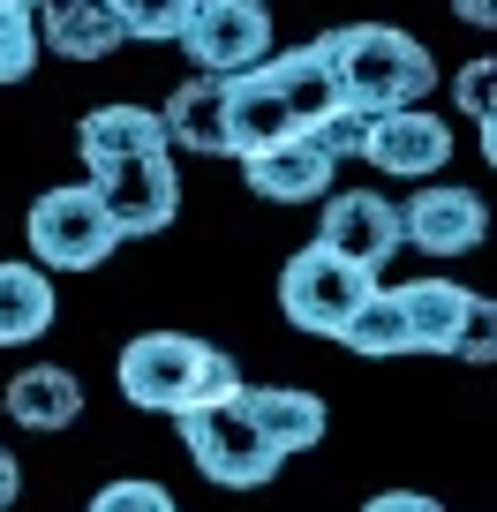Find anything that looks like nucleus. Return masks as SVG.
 I'll return each mask as SVG.
<instances>
[{"instance_id": "a211bd4d", "label": "nucleus", "mask_w": 497, "mask_h": 512, "mask_svg": "<svg viewBox=\"0 0 497 512\" xmlns=\"http://www.w3.org/2000/svg\"><path fill=\"white\" fill-rule=\"evenodd\" d=\"M159 121H166V144L226 159V76H189L174 98H166Z\"/></svg>"}, {"instance_id": "6e6552de", "label": "nucleus", "mask_w": 497, "mask_h": 512, "mask_svg": "<svg viewBox=\"0 0 497 512\" xmlns=\"http://www.w3.org/2000/svg\"><path fill=\"white\" fill-rule=\"evenodd\" d=\"M317 241L362 272H385L392 256H400V204L392 196H369V189H332L324 196V226Z\"/></svg>"}, {"instance_id": "412c9836", "label": "nucleus", "mask_w": 497, "mask_h": 512, "mask_svg": "<svg viewBox=\"0 0 497 512\" xmlns=\"http://www.w3.org/2000/svg\"><path fill=\"white\" fill-rule=\"evenodd\" d=\"M339 347L369 354V362H392V354H407V324H400V302H392V287H377L362 309H354L347 332H339Z\"/></svg>"}, {"instance_id": "0eeeda50", "label": "nucleus", "mask_w": 497, "mask_h": 512, "mask_svg": "<svg viewBox=\"0 0 497 512\" xmlns=\"http://www.w3.org/2000/svg\"><path fill=\"white\" fill-rule=\"evenodd\" d=\"M98 204H106L113 234H159V226H174L181 211V181H174V151H151V159H129V166H106V174H91Z\"/></svg>"}, {"instance_id": "9b49d317", "label": "nucleus", "mask_w": 497, "mask_h": 512, "mask_svg": "<svg viewBox=\"0 0 497 512\" xmlns=\"http://www.w3.org/2000/svg\"><path fill=\"white\" fill-rule=\"evenodd\" d=\"M332 174H339V159L317 151L309 136H287V144L241 159V181H249V196H264V204H324V196H332Z\"/></svg>"}, {"instance_id": "5701e85b", "label": "nucleus", "mask_w": 497, "mask_h": 512, "mask_svg": "<svg viewBox=\"0 0 497 512\" xmlns=\"http://www.w3.org/2000/svg\"><path fill=\"white\" fill-rule=\"evenodd\" d=\"M38 23L31 16H0V83H23L38 68Z\"/></svg>"}, {"instance_id": "4be33fe9", "label": "nucleus", "mask_w": 497, "mask_h": 512, "mask_svg": "<svg viewBox=\"0 0 497 512\" xmlns=\"http://www.w3.org/2000/svg\"><path fill=\"white\" fill-rule=\"evenodd\" d=\"M106 8L121 23V38H136V46H174L196 16V0H106Z\"/></svg>"}, {"instance_id": "20e7f679", "label": "nucleus", "mask_w": 497, "mask_h": 512, "mask_svg": "<svg viewBox=\"0 0 497 512\" xmlns=\"http://www.w3.org/2000/svg\"><path fill=\"white\" fill-rule=\"evenodd\" d=\"M23 241H31L38 272H98L121 234H113L98 189H91V181H76V189H46V196H38L31 219H23Z\"/></svg>"}, {"instance_id": "f03ea898", "label": "nucleus", "mask_w": 497, "mask_h": 512, "mask_svg": "<svg viewBox=\"0 0 497 512\" xmlns=\"http://www.w3.org/2000/svg\"><path fill=\"white\" fill-rule=\"evenodd\" d=\"M332 68L339 98L354 113H400V106H422V91L437 83V61L422 38L392 31V23H339V31L309 38Z\"/></svg>"}, {"instance_id": "b1692460", "label": "nucleus", "mask_w": 497, "mask_h": 512, "mask_svg": "<svg viewBox=\"0 0 497 512\" xmlns=\"http://www.w3.org/2000/svg\"><path fill=\"white\" fill-rule=\"evenodd\" d=\"M91 512H174V497L151 475H121V482H106V490L91 497Z\"/></svg>"}, {"instance_id": "aec40b11", "label": "nucleus", "mask_w": 497, "mask_h": 512, "mask_svg": "<svg viewBox=\"0 0 497 512\" xmlns=\"http://www.w3.org/2000/svg\"><path fill=\"white\" fill-rule=\"evenodd\" d=\"M264 76L279 83V98H287V113H294V128H317L332 106H347L339 98V83H332V68H324V53L317 46H294V53H264Z\"/></svg>"}, {"instance_id": "4468645a", "label": "nucleus", "mask_w": 497, "mask_h": 512, "mask_svg": "<svg viewBox=\"0 0 497 512\" xmlns=\"http://www.w3.org/2000/svg\"><path fill=\"white\" fill-rule=\"evenodd\" d=\"M392 302L407 324V354H452L482 294H467L460 279H415V287H392Z\"/></svg>"}, {"instance_id": "7c9ffc66", "label": "nucleus", "mask_w": 497, "mask_h": 512, "mask_svg": "<svg viewBox=\"0 0 497 512\" xmlns=\"http://www.w3.org/2000/svg\"><path fill=\"white\" fill-rule=\"evenodd\" d=\"M38 0H0V16H31Z\"/></svg>"}, {"instance_id": "9d476101", "label": "nucleus", "mask_w": 497, "mask_h": 512, "mask_svg": "<svg viewBox=\"0 0 497 512\" xmlns=\"http://www.w3.org/2000/svg\"><path fill=\"white\" fill-rule=\"evenodd\" d=\"M234 415L249 422L279 460H287V452H317L324 430H332V407H324L317 392H294V384H241Z\"/></svg>"}, {"instance_id": "423d86ee", "label": "nucleus", "mask_w": 497, "mask_h": 512, "mask_svg": "<svg viewBox=\"0 0 497 512\" xmlns=\"http://www.w3.org/2000/svg\"><path fill=\"white\" fill-rule=\"evenodd\" d=\"M181 437H189V460L204 482L219 490H264L279 475V452L264 445L234 407H204V415H181Z\"/></svg>"}, {"instance_id": "cd10ccee", "label": "nucleus", "mask_w": 497, "mask_h": 512, "mask_svg": "<svg viewBox=\"0 0 497 512\" xmlns=\"http://www.w3.org/2000/svg\"><path fill=\"white\" fill-rule=\"evenodd\" d=\"M362 512H445L437 497H422V490H377Z\"/></svg>"}, {"instance_id": "39448f33", "label": "nucleus", "mask_w": 497, "mask_h": 512, "mask_svg": "<svg viewBox=\"0 0 497 512\" xmlns=\"http://www.w3.org/2000/svg\"><path fill=\"white\" fill-rule=\"evenodd\" d=\"M174 46L196 61V76H241L272 53V8L264 0H196L189 31Z\"/></svg>"}, {"instance_id": "a878e982", "label": "nucleus", "mask_w": 497, "mask_h": 512, "mask_svg": "<svg viewBox=\"0 0 497 512\" xmlns=\"http://www.w3.org/2000/svg\"><path fill=\"white\" fill-rule=\"evenodd\" d=\"M490 76H497V61H467L460 68V106L482 121V151H497L490 144Z\"/></svg>"}, {"instance_id": "7ed1b4c3", "label": "nucleus", "mask_w": 497, "mask_h": 512, "mask_svg": "<svg viewBox=\"0 0 497 512\" xmlns=\"http://www.w3.org/2000/svg\"><path fill=\"white\" fill-rule=\"evenodd\" d=\"M369 294H377V272H362V264L332 256L324 241H309V249L287 256V272H279V317H287L294 332L339 339L347 317L369 302Z\"/></svg>"}, {"instance_id": "f8f14e48", "label": "nucleus", "mask_w": 497, "mask_h": 512, "mask_svg": "<svg viewBox=\"0 0 497 512\" xmlns=\"http://www.w3.org/2000/svg\"><path fill=\"white\" fill-rule=\"evenodd\" d=\"M482 234H490V204L475 189L445 181V189H422L415 204H400V241H415L430 256H467Z\"/></svg>"}, {"instance_id": "393cba45", "label": "nucleus", "mask_w": 497, "mask_h": 512, "mask_svg": "<svg viewBox=\"0 0 497 512\" xmlns=\"http://www.w3.org/2000/svg\"><path fill=\"white\" fill-rule=\"evenodd\" d=\"M362 128H369V113H354V106H332L317 128H302V136H309L317 151H332V159H354V151H362Z\"/></svg>"}, {"instance_id": "c756f323", "label": "nucleus", "mask_w": 497, "mask_h": 512, "mask_svg": "<svg viewBox=\"0 0 497 512\" xmlns=\"http://www.w3.org/2000/svg\"><path fill=\"white\" fill-rule=\"evenodd\" d=\"M445 8L460 23H475V31H490V23H497V0H445Z\"/></svg>"}, {"instance_id": "f257e3e1", "label": "nucleus", "mask_w": 497, "mask_h": 512, "mask_svg": "<svg viewBox=\"0 0 497 512\" xmlns=\"http://www.w3.org/2000/svg\"><path fill=\"white\" fill-rule=\"evenodd\" d=\"M121 400L144 415H204V407H234L241 400V369L226 347L196 332H136L121 347Z\"/></svg>"}, {"instance_id": "2eb2a0df", "label": "nucleus", "mask_w": 497, "mask_h": 512, "mask_svg": "<svg viewBox=\"0 0 497 512\" xmlns=\"http://www.w3.org/2000/svg\"><path fill=\"white\" fill-rule=\"evenodd\" d=\"M76 151L91 174H106V166L151 159V151H174V144H166V121L151 106H91L76 121Z\"/></svg>"}, {"instance_id": "dca6fc26", "label": "nucleus", "mask_w": 497, "mask_h": 512, "mask_svg": "<svg viewBox=\"0 0 497 512\" xmlns=\"http://www.w3.org/2000/svg\"><path fill=\"white\" fill-rule=\"evenodd\" d=\"M0 407H8V422H16V430L53 437V430H68V422L83 415V377H76V369H61V362H31V369H16V377H8Z\"/></svg>"}, {"instance_id": "c85d7f7f", "label": "nucleus", "mask_w": 497, "mask_h": 512, "mask_svg": "<svg viewBox=\"0 0 497 512\" xmlns=\"http://www.w3.org/2000/svg\"><path fill=\"white\" fill-rule=\"evenodd\" d=\"M16 497H23V467H16V452L0 445V512L16 505Z\"/></svg>"}, {"instance_id": "bb28decb", "label": "nucleus", "mask_w": 497, "mask_h": 512, "mask_svg": "<svg viewBox=\"0 0 497 512\" xmlns=\"http://www.w3.org/2000/svg\"><path fill=\"white\" fill-rule=\"evenodd\" d=\"M460 362H490V302H475V317H467V332H460Z\"/></svg>"}, {"instance_id": "1a4fd4ad", "label": "nucleus", "mask_w": 497, "mask_h": 512, "mask_svg": "<svg viewBox=\"0 0 497 512\" xmlns=\"http://www.w3.org/2000/svg\"><path fill=\"white\" fill-rule=\"evenodd\" d=\"M362 159L377 174H400V181H422L452 159V128L422 106H400V113H369L362 128Z\"/></svg>"}, {"instance_id": "f3484780", "label": "nucleus", "mask_w": 497, "mask_h": 512, "mask_svg": "<svg viewBox=\"0 0 497 512\" xmlns=\"http://www.w3.org/2000/svg\"><path fill=\"white\" fill-rule=\"evenodd\" d=\"M31 23H38V46L61 53V61H106L113 46H129L106 0H38Z\"/></svg>"}, {"instance_id": "6ab92c4d", "label": "nucleus", "mask_w": 497, "mask_h": 512, "mask_svg": "<svg viewBox=\"0 0 497 512\" xmlns=\"http://www.w3.org/2000/svg\"><path fill=\"white\" fill-rule=\"evenodd\" d=\"M53 317H61L53 272H38V264H0V347H31V339H46Z\"/></svg>"}, {"instance_id": "ddd939ff", "label": "nucleus", "mask_w": 497, "mask_h": 512, "mask_svg": "<svg viewBox=\"0 0 497 512\" xmlns=\"http://www.w3.org/2000/svg\"><path fill=\"white\" fill-rule=\"evenodd\" d=\"M287 136H302V128H294L287 98H279V83L264 76V68H241V76H226V159L272 151V144H287Z\"/></svg>"}]
</instances>
